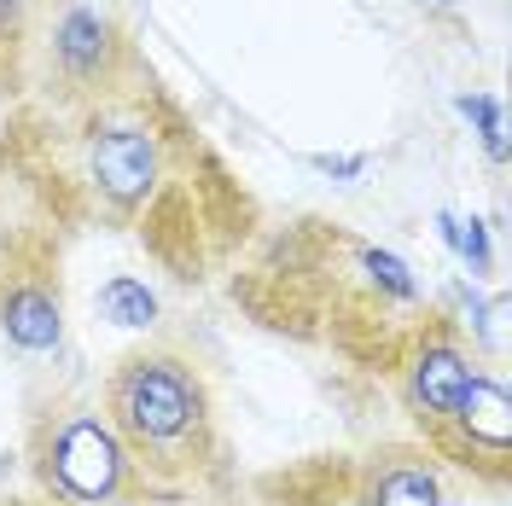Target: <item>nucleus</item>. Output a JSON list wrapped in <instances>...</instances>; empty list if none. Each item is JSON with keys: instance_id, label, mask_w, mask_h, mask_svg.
I'll use <instances>...</instances> for the list:
<instances>
[{"instance_id": "f257e3e1", "label": "nucleus", "mask_w": 512, "mask_h": 506, "mask_svg": "<svg viewBox=\"0 0 512 506\" xmlns=\"http://www.w3.org/2000/svg\"><path fill=\"white\" fill-rule=\"evenodd\" d=\"M64 158L41 169L47 204L59 222H111L140 227L146 210L175 181V134L163 117L146 111L140 94H99L82 99L76 123L64 134Z\"/></svg>"}, {"instance_id": "f03ea898", "label": "nucleus", "mask_w": 512, "mask_h": 506, "mask_svg": "<svg viewBox=\"0 0 512 506\" xmlns=\"http://www.w3.org/2000/svg\"><path fill=\"white\" fill-rule=\"evenodd\" d=\"M99 408L111 413L140 483L227 472L210 373L181 344H140L117 355L99 384Z\"/></svg>"}, {"instance_id": "7ed1b4c3", "label": "nucleus", "mask_w": 512, "mask_h": 506, "mask_svg": "<svg viewBox=\"0 0 512 506\" xmlns=\"http://www.w3.org/2000/svg\"><path fill=\"white\" fill-rule=\"evenodd\" d=\"M24 460H30L35 501L47 506H128V495L140 489V472L111 413L99 408V396L82 390H53L47 402H35Z\"/></svg>"}, {"instance_id": "20e7f679", "label": "nucleus", "mask_w": 512, "mask_h": 506, "mask_svg": "<svg viewBox=\"0 0 512 506\" xmlns=\"http://www.w3.org/2000/svg\"><path fill=\"white\" fill-rule=\"evenodd\" d=\"M0 338L30 361L64 344V256L41 222L0 233Z\"/></svg>"}, {"instance_id": "39448f33", "label": "nucleus", "mask_w": 512, "mask_h": 506, "mask_svg": "<svg viewBox=\"0 0 512 506\" xmlns=\"http://www.w3.org/2000/svg\"><path fill=\"white\" fill-rule=\"evenodd\" d=\"M478 344L454 326L448 315H419L414 332L402 338V349L390 355V379L402 396V413L419 425V443H437L448 425V413L460 408L466 384L478 373Z\"/></svg>"}, {"instance_id": "423d86ee", "label": "nucleus", "mask_w": 512, "mask_h": 506, "mask_svg": "<svg viewBox=\"0 0 512 506\" xmlns=\"http://www.w3.org/2000/svg\"><path fill=\"white\" fill-rule=\"evenodd\" d=\"M134 64L128 30L117 24L111 6L99 0H64L47 18V70L59 76L64 94L99 99L111 88H123V70Z\"/></svg>"}, {"instance_id": "0eeeda50", "label": "nucleus", "mask_w": 512, "mask_h": 506, "mask_svg": "<svg viewBox=\"0 0 512 506\" xmlns=\"http://www.w3.org/2000/svg\"><path fill=\"white\" fill-rule=\"evenodd\" d=\"M425 448L437 460H454V466H466L472 477L501 489L512 472V390H507V379L478 367L472 384H466V396H460V408L448 413L443 437Z\"/></svg>"}, {"instance_id": "6e6552de", "label": "nucleus", "mask_w": 512, "mask_h": 506, "mask_svg": "<svg viewBox=\"0 0 512 506\" xmlns=\"http://www.w3.org/2000/svg\"><path fill=\"white\" fill-rule=\"evenodd\" d=\"M350 506H448L443 460L425 443H379L350 460Z\"/></svg>"}, {"instance_id": "1a4fd4ad", "label": "nucleus", "mask_w": 512, "mask_h": 506, "mask_svg": "<svg viewBox=\"0 0 512 506\" xmlns=\"http://www.w3.org/2000/svg\"><path fill=\"white\" fill-rule=\"evenodd\" d=\"M128 506H233L227 472L216 477H175V483H140Z\"/></svg>"}, {"instance_id": "9d476101", "label": "nucleus", "mask_w": 512, "mask_h": 506, "mask_svg": "<svg viewBox=\"0 0 512 506\" xmlns=\"http://www.w3.org/2000/svg\"><path fill=\"white\" fill-rule=\"evenodd\" d=\"M99 315L117 320V326H152L158 320V297L134 274H111V280L99 285Z\"/></svg>"}, {"instance_id": "9b49d317", "label": "nucleus", "mask_w": 512, "mask_h": 506, "mask_svg": "<svg viewBox=\"0 0 512 506\" xmlns=\"http://www.w3.org/2000/svg\"><path fill=\"white\" fill-rule=\"evenodd\" d=\"M454 105L472 123V134L483 140V152L495 163H507V105H501V94H460Z\"/></svg>"}, {"instance_id": "f8f14e48", "label": "nucleus", "mask_w": 512, "mask_h": 506, "mask_svg": "<svg viewBox=\"0 0 512 506\" xmlns=\"http://www.w3.org/2000/svg\"><path fill=\"white\" fill-rule=\"evenodd\" d=\"M443 233L460 245V256L472 262V274L489 268V233H483V222H448V216H443Z\"/></svg>"}, {"instance_id": "ddd939ff", "label": "nucleus", "mask_w": 512, "mask_h": 506, "mask_svg": "<svg viewBox=\"0 0 512 506\" xmlns=\"http://www.w3.org/2000/svg\"><path fill=\"white\" fill-rule=\"evenodd\" d=\"M315 169H332V175H361L367 158H315Z\"/></svg>"}, {"instance_id": "4468645a", "label": "nucleus", "mask_w": 512, "mask_h": 506, "mask_svg": "<svg viewBox=\"0 0 512 506\" xmlns=\"http://www.w3.org/2000/svg\"><path fill=\"white\" fill-rule=\"evenodd\" d=\"M431 6H443V12H448V6H460V0H431Z\"/></svg>"}, {"instance_id": "2eb2a0df", "label": "nucleus", "mask_w": 512, "mask_h": 506, "mask_svg": "<svg viewBox=\"0 0 512 506\" xmlns=\"http://www.w3.org/2000/svg\"><path fill=\"white\" fill-rule=\"evenodd\" d=\"M0 506H35V501H0Z\"/></svg>"}, {"instance_id": "dca6fc26", "label": "nucleus", "mask_w": 512, "mask_h": 506, "mask_svg": "<svg viewBox=\"0 0 512 506\" xmlns=\"http://www.w3.org/2000/svg\"><path fill=\"white\" fill-rule=\"evenodd\" d=\"M35 506H47V501H35Z\"/></svg>"}]
</instances>
